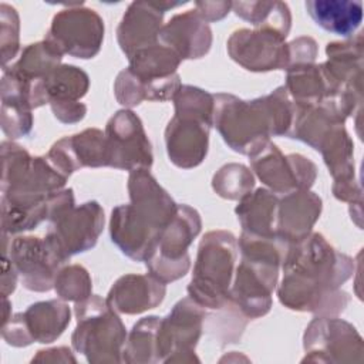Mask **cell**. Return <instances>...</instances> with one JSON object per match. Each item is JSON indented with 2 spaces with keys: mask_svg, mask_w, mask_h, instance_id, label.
I'll return each mask as SVG.
<instances>
[{
  "mask_svg": "<svg viewBox=\"0 0 364 364\" xmlns=\"http://www.w3.org/2000/svg\"><path fill=\"white\" fill-rule=\"evenodd\" d=\"M282 266L284 277L277 296L286 307L337 314L347 306L348 294L338 287L351 276L354 263L333 249L320 233L291 243Z\"/></svg>",
  "mask_w": 364,
  "mask_h": 364,
  "instance_id": "obj_1",
  "label": "cell"
},
{
  "mask_svg": "<svg viewBox=\"0 0 364 364\" xmlns=\"http://www.w3.org/2000/svg\"><path fill=\"white\" fill-rule=\"evenodd\" d=\"M213 98V125L236 152L250 156L269 142L270 135H289L294 104L284 85L253 101L230 94H218Z\"/></svg>",
  "mask_w": 364,
  "mask_h": 364,
  "instance_id": "obj_2",
  "label": "cell"
},
{
  "mask_svg": "<svg viewBox=\"0 0 364 364\" xmlns=\"http://www.w3.org/2000/svg\"><path fill=\"white\" fill-rule=\"evenodd\" d=\"M237 256L235 236L226 230L208 232L199 245L189 297L200 307L223 309L229 301L230 280Z\"/></svg>",
  "mask_w": 364,
  "mask_h": 364,
  "instance_id": "obj_3",
  "label": "cell"
},
{
  "mask_svg": "<svg viewBox=\"0 0 364 364\" xmlns=\"http://www.w3.org/2000/svg\"><path fill=\"white\" fill-rule=\"evenodd\" d=\"M48 220L51 225L44 239L64 263L95 246L104 228V210L95 200L75 208L73 189H64L53 195Z\"/></svg>",
  "mask_w": 364,
  "mask_h": 364,
  "instance_id": "obj_4",
  "label": "cell"
},
{
  "mask_svg": "<svg viewBox=\"0 0 364 364\" xmlns=\"http://www.w3.org/2000/svg\"><path fill=\"white\" fill-rule=\"evenodd\" d=\"M77 327L73 347L87 355L90 363L119 361L125 341V327L115 310L100 296H90L75 303Z\"/></svg>",
  "mask_w": 364,
  "mask_h": 364,
  "instance_id": "obj_5",
  "label": "cell"
},
{
  "mask_svg": "<svg viewBox=\"0 0 364 364\" xmlns=\"http://www.w3.org/2000/svg\"><path fill=\"white\" fill-rule=\"evenodd\" d=\"M199 213L188 205H178L176 213L162 229L156 247L145 260L152 276L162 283L173 282L186 274L191 259L189 245L200 232Z\"/></svg>",
  "mask_w": 364,
  "mask_h": 364,
  "instance_id": "obj_6",
  "label": "cell"
},
{
  "mask_svg": "<svg viewBox=\"0 0 364 364\" xmlns=\"http://www.w3.org/2000/svg\"><path fill=\"white\" fill-rule=\"evenodd\" d=\"M44 40L61 55L92 58L104 40V21L95 10L77 4L54 16Z\"/></svg>",
  "mask_w": 364,
  "mask_h": 364,
  "instance_id": "obj_7",
  "label": "cell"
},
{
  "mask_svg": "<svg viewBox=\"0 0 364 364\" xmlns=\"http://www.w3.org/2000/svg\"><path fill=\"white\" fill-rule=\"evenodd\" d=\"M250 164L257 178L273 193H291L309 189L316 179V165L303 155H283L279 148L267 142L256 154L250 155Z\"/></svg>",
  "mask_w": 364,
  "mask_h": 364,
  "instance_id": "obj_8",
  "label": "cell"
},
{
  "mask_svg": "<svg viewBox=\"0 0 364 364\" xmlns=\"http://www.w3.org/2000/svg\"><path fill=\"white\" fill-rule=\"evenodd\" d=\"M108 148V166L136 171L149 169L152 165V151L142 122L129 109L115 112L105 129Z\"/></svg>",
  "mask_w": 364,
  "mask_h": 364,
  "instance_id": "obj_9",
  "label": "cell"
},
{
  "mask_svg": "<svg viewBox=\"0 0 364 364\" xmlns=\"http://www.w3.org/2000/svg\"><path fill=\"white\" fill-rule=\"evenodd\" d=\"M70 309L60 300L31 304L3 324V337L11 346H28L33 341L51 343L63 334L70 323Z\"/></svg>",
  "mask_w": 364,
  "mask_h": 364,
  "instance_id": "obj_10",
  "label": "cell"
},
{
  "mask_svg": "<svg viewBox=\"0 0 364 364\" xmlns=\"http://www.w3.org/2000/svg\"><path fill=\"white\" fill-rule=\"evenodd\" d=\"M228 53L249 71L287 70L290 65L289 44L269 30H236L228 40Z\"/></svg>",
  "mask_w": 364,
  "mask_h": 364,
  "instance_id": "obj_11",
  "label": "cell"
},
{
  "mask_svg": "<svg viewBox=\"0 0 364 364\" xmlns=\"http://www.w3.org/2000/svg\"><path fill=\"white\" fill-rule=\"evenodd\" d=\"M10 262L23 286L33 291L53 289L58 269L63 264L46 239L34 236H20L11 242Z\"/></svg>",
  "mask_w": 364,
  "mask_h": 364,
  "instance_id": "obj_12",
  "label": "cell"
},
{
  "mask_svg": "<svg viewBox=\"0 0 364 364\" xmlns=\"http://www.w3.org/2000/svg\"><path fill=\"white\" fill-rule=\"evenodd\" d=\"M213 121L202 115L175 111L165 129L169 159L179 168L198 166L208 152L209 129Z\"/></svg>",
  "mask_w": 364,
  "mask_h": 364,
  "instance_id": "obj_13",
  "label": "cell"
},
{
  "mask_svg": "<svg viewBox=\"0 0 364 364\" xmlns=\"http://www.w3.org/2000/svg\"><path fill=\"white\" fill-rule=\"evenodd\" d=\"M185 3L186 1H132L117 30V38L125 55L129 58L138 50L156 44L164 26V13L168 9Z\"/></svg>",
  "mask_w": 364,
  "mask_h": 364,
  "instance_id": "obj_14",
  "label": "cell"
},
{
  "mask_svg": "<svg viewBox=\"0 0 364 364\" xmlns=\"http://www.w3.org/2000/svg\"><path fill=\"white\" fill-rule=\"evenodd\" d=\"M205 311L191 297L178 301L172 311L161 318L156 334L158 361L171 353H193L202 331Z\"/></svg>",
  "mask_w": 364,
  "mask_h": 364,
  "instance_id": "obj_15",
  "label": "cell"
},
{
  "mask_svg": "<svg viewBox=\"0 0 364 364\" xmlns=\"http://www.w3.org/2000/svg\"><path fill=\"white\" fill-rule=\"evenodd\" d=\"M47 159L67 178L78 168L108 166L107 138L97 128L85 129L55 142L47 154Z\"/></svg>",
  "mask_w": 364,
  "mask_h": 364,
  "instance_id": "obj_16",
  "label": "cell"
},
{
  "mask_svg": "<svg viewBox=\"0 0 364 364\" xmlns=\"http://www.w3.org/2000/svg\"><path fill=\"white\" fill-rule=\"evenodd\" d=\"M88 75L74 65H58L44 78V90L57 119L64 124L84 118L87 107L78 100L87 94Z\"/></svg>",
  "mask_w": 364,
  "mask_h": 364,
  "instance_id": "obj_17",
  "label": "cell"
},
{
  "mask_svg": "<svg viewBox=\"0 0 364 364\" xmlns=\"http://www.w3.org/2000/svg\"><path fill=\"white\" fill-rule=\"evenodd\" d=\"M132 212L151 229L162 232L176 213L178 205L164 191L148 169L132 171L128 179Z\"/></svg>",
  "mask_w": 364,
  "mask_h": 364,
  "instance_id": "obj_18",
  "label": "cell"
},
{
  "mask_svg": "<svg viewBox=\"0 0 364 364\" xmlns=\"http://www.w3.org/2000/svg\"><path fill=\"white\" fill-rule=\"evenodd\" d=\"M159 41L173 50L181 60L203 57L212 44V31L198 11L175 14L159 31Z\"/></svg>",
  "mask_w": 364,
  "mask_h": 364,
  "instance_id": "obj_19",
  "label": "cell"
},
{
  "mask_svg": "<svg viewBox=\"0 0 364 364\" xmlns=\"http://www.w3.org/2000/svg\"><path fill=\"white\" fill-rule=\"evenodd\" d=\"M109 233L111 240L121 252L136 262H145L152 255L161 235L145 225L129 205H119L112 209Z\"/></svg>",
  "mask_w": 364,
  "mask_h": 364,
  "instance_id": "obj_20",
  "label": "cell"
},
{
  "mask_svg": "<svg viewBox=\"0 0 364 364\" xmlns=\"http://www.w3.org/2000/svg\"><path fill=\"white\" fill-rule=\"evenodd\" d=\"M165 296V283L151 273L127 274L111 287L107 303L118 313L138 314L156 307Z\"/></svg>",
  "mask_w": 364,
  "mask_h": 364,
  "instance_id": "obj_21",
  "label": "cell"
},
{
  "mask_svg": "<svg viewBox=\"0 0 364 364\" xmlns=\"http://www.w3.org/2000/svg\"><path fill=\"white\" fill-rule=\"evenodd\" d=\"M320 212L321 199L309 189L284 195L277 206V236L289 243L304 239L311 233Z\"/></svg>",
  "mask_w": 364,
  "mask_h": 364,
  "instance_id": "obj_22",
  "label": "cell"
},
{
  "mask_svg": "<svg viewBox=\"0 0 364 364\" xmlns=\"http://www.w3.org/2000/svg\"><path fill=\"white\" fill-rule=\"evenodd\" d=\"M304 348L309 353L363 351L361 337L355 328L338 318H314L304 334Z\"/></svg>",
  "mask_w": 364,
  "mask_h": 364,
  "instance_id": "obj_23",
  "label": "cell"
},
{
  "mask_svg": "<svg viewBox=\"0 0 364 364\" xmlns=\"http://www.w3.org/2000/svg\"><path fill=\"white\" fill-rule=\"evenodd\" d=\"M306 10L323 30L350 37L363 21V3L355 0H309Z\"/></svg>",
  "mask_w": 364,
  "mask_h": 364,
  "instance_id": "obj_24",
  "label": "cell"
},
{
  "mask_svg": "<svg viewBox=\"0 0 364 364\" xmlns=\"http://www.w3.org/2000/svg\"><path fill=\"white\" fill-rule=\"evenodd\" d=\"M277 206L279 198L263 188L242 198L236 215L243 232L263 237L277 236Z\"/></svg>",
  "mask_w": 364,
  "mask_h": 364,
  "instance_id": "obj_25",
  "label": "cell"
},
{
  "mask_svg": "<svg viewBox=\"0 0 364 364\" xmlns=\"http://www.w3.org/2000/svg\"><path fill=\"white\" fill-rule=\"evenodd\" d=\"M128 70L141 81L152 82L172 77L182 61L168 46L158 41L134 53L129 58Z\"/></svg>",
  "mask_w": 364,
  "mask_h": 364,
  "instance_id": "obj_26",
  "label": "cell"
},
{
  "mask_svg": "<svg viewBox=\"0 0 364 364\" xmlns=\"http://www.w3.org/2000/svg\"><path fill=\"white\" fill-rule=\"evenodd\" d=\"M232 9L237 17L256 28L273 31L283 38L289 34L291 14L283 1H232Z\"/></svg>",
  "mask_w": 364,
  "mask_h": 364,
  "instance_id": "obj_27",
  "label": "cell"
},
{
  "mask_svg": "<svg viewBox=\"0 0 364 364\" xmlns=\"http://www.w3.org/2000/svg\"><path fill=\"white\" fill-rule=\"evenodd\" d=\"M213 191L226 199H242L255 186V179L245 165L228 164L215 173L212 179Z\"/></svg>",
  "mask_w": 364,
  "mask_h": 364,
  "instance_id": "obj_28",
  "label": "cell"
},
{
  "mask_svg": "<svg viewBox=\"0 0 364 364\" xmlns=\"http://www.w3.org/2000/svg\"><path fill=\"white\" fill-rule=\"evenodd\" d=\"M91 287V277L80 264H71L58 270L54 280V289L58 297L75 303L90 297Z\"/></svg>",
  "mask_w": 364,
  "mask_h": 364,
  "instance_id": "obj_29",
  "label": "cell"
},
{
  "mask_svg": "<svg viewBox=\"0 0 364 364\" xmlns=\"http://www.w3.org/2000/svg\"><path fill=\"white\" fill-rule=\"evenodd\" d=\"M159 321L161 318L156 316L144 317L132 327L128 344L124 351L128 354H134V357L129 361H142V355L148 353L156 354V361H158L156 334H158Z\"/></svg>",
  "mask_w": 364,
  "mask_h": 364,
  "instance_id": "obj_30",
  "label": "cell"
},
{
  "mask_svg": "<svg viewBox=\"0 0 364 364\" xmlns=\"http://www.w3.org/2000/svg\"><path fill=\"white\" fill-rule=\"evenodd\" d=\"M0 24H1V57L3 68L18 50V14L14 7L1 3L0 4Z\"/></svg>",
  "mask_w": 364,
  "mask_h": 364,
  "instance_id": "obj_31",
  "label": "cell"
},
{
  "mask_svg": "<svg viewBox=\"0 0 364 364\" xmlns=\"http://www.w3.org/2000/svg\"><path fill=\"white\" fill-rule=\"evenodd\" d=\"M33 125L31 109L1 104V128L3 132L10 138H20L30 132Z\"/></svg>",
  "mask_w": 364,
  "mask_h": 364,
  "instance_id": "obj_32",
  "label": "cell"
},
{
  "mask_svg": "<svg viewBox=\"0 0 364 364\" xmlns=\"http://www.w3.org/2000/svg\"><path fill=\"white\" fill-rule=\"evenodd\" d=\"M317 55V44L311 37H299L289 43L290 65L311 64Z\"/></svg>",
  "mask_w": 364,
  "mask_h": 364,
  "instance_id": "obj_33",
  "label": "cell"
},
{
  "mask_svg": "<svg viewBox=\"0 0 364 364\" xmlns=\"http://www.w3.org/2000/svg\"><path fill=\"white\" fill-rule=\"evenodd\" d=\"M232 9V1H196L195 10L198 14L208 21L222 20Z\"/></svg>",
  "mask_w": 364,
  "mask_h": 364,
  "instance_id": "obj_34",
  "label": "cell"
},
{
  "mask_svg": "<svg viewBox=\"0 0 364 364\" xmlns=\"http://www.w3.org/2000/svg\"><path fill=\"white\" fill-rule=\"evenodd\" d=\"M17 272L13 267L11 262L7 259V255H3V274H1V291H3V299L7 297L9 293H13L16 287V280H17Z\"/></svg>",
  "mask_w": 364,
  "mask_h": 364,
  "instance_id": "obj_35",
  "label": "cell"
}]
</instances>
